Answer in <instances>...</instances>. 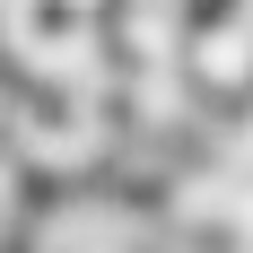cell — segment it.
Returning a JSON list of instances; mask_svg holds the SVG:
<instances>
[{"instance_id":"obj_1","label":"cell","mask_w":253,"mask_h":253,"mask_svg":"<svg viewBox=\"0 0 253 253\" xmlns=\"http://www.w3.org/2000/svg\"><path fill=\"white\" fill-rule=\"evenodd\" d=\"M61 9H114V0H61Z\"/></svg>"}]
</instances>
